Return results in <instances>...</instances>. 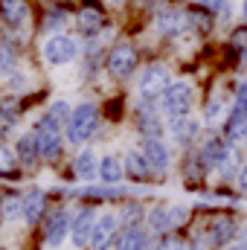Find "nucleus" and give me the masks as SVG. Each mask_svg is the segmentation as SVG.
Segmentation results:
<instances>
[{"label": "nucleus", "instance_id": "10", "mask_svg": "<svg viewBox=\"0 0 247 250\" xmlns=\"http://www.w3.org/2000/svg\"><path fill=\"white\" fill-rule=\"evenodd\" d=\"M134 67H137V53H134V47H131V44H117V47L111 50V56H108V70H111V76L125 79L128 73H134Z\"/></svg>", "mask_w": 247, "mask_h": 250}, {"label": "nucleus", "instance_id": "11", "mask_svg": "<svg viewBox=\"0 0 247 250\" xmlns=\"http://www.w3.org/2000/svg\"><path fill=\"white\" fill-rule=\"evenodd\" d=\"M70 215H67V209H56L50 218H47V245L50 248H62L64 239L70 236Z\"/></svg>", "mask_w": 247, "mask_h": 250}, {"label": "nucleus", "instance_id": "7", "mask_svg": "<svg viewBox=\"0 0 247 250\" xmlns=\"http://www.w3.org/2000/svg\"><path fill=\"white\" fill-rule=\"evenodd\" d=\"M44 59L53 64V67L70 64L76 59V41L67 38V35H53V38L44 44Z\"/></svg>", "mask_w": 247, "mask_h": 250}, {"label": "nucleus", "instance_id": "8", "mask_svg": "<svg viewBox=\"0 0 247 250\" xmlns=\"http://www.w3.org/2000/svg\"><path fill=\"white\" fill-rule=\"evenodd\" d=\"M140 154L145 157V163L151 166V172H166L169 163H172V151H169V146H166L163 140H157V137H148V140L143 143Z\"/></svg>", "mask_w": 247, "mask_h": 250}, {"label": "nucleus", "instance_id": "15", "mask_svg": "<svg viewBox=\"0 0 247 250\" xmlns=\"http://www.w3.org/2000/svg\"><path fill=\"white\" fill-rule=\"evenodd\" d=\"M227 154H230V148L224 146V140L209 137V140L204 143V148H201V163L209 166V169H218V166L227 160Z\"/></svg>", "mask_w": 247, "mask_h": 250}, {"label": "nucleus", "instance_id": "3", "mask_svg": "<svg viewBox=\"0 0 247 250\" xmlns=\"http://www.w3.org/2000/svg\"><path fill=\"white\" fill-rule=\"evenodd\" d=\"M169 87H172V73H169V67L151 64V67L143 70V76H140V93H143L145 99H157V96H163Z\"/></svg>", "mask_w": 247, "mask_h": 250}, {"label": "nucleus", "instance_id": "14", "mask_svg": "<svg viewBox=\"0 0 247 250\" xmlns=\"http://www.w3.org/2000/svg\"><path fill=\"white\" fill-rule=\"evenodd\" d=\"M123 178H125L123 160H120L117 154H105V157L99 160V181H102L105 187H117V184H123Z\"/></svg>", "mask_w": 247, "mask_h": 250}, {"label": "nucleus", "instance_id": "41", "mask_svg": "<svg viewBox=\"0 0 247 250\" xmlns=\"http://www.w3.org/2000/svg\"><path fill=\"white\" fill-rule=\"evenodd\" d=\"M245 62H247V56H245Z\"/></svg>", "mask_w": 247, "mask_h": 250}, {"label": "nucleus", "instance_id": "17", "mask_svg": "<svg viewBox=\"0 0 247 250\" xmlns=\"http://www.w3.org/2000/svg\"><path fill=\"white\" fill-rule=\"evenodd\" d=\"M73 172H76L79 181H93V178H99V160H96V154H93L90 148H84V151L76 157Z\"/></svg>", "mask_w": 247, "mask_h": 250}, {"label": "nucleus", "instance_id": "19", "mask_svg": "<svg viewBox=\"0 0 247 250\" xmlns=\"http://www.w3.org/2000/svg\"><path fill=\"white\" fill-rule=\"evenodd\" d=\"M184 26H186V18L181 12H175V9H166V12L157 15V29L166 32V35H181Z\"/></svg>", "mask_w": 247, "mask_h": 250}, {"label": "nucleus", "instance_id": "6", "mask_svg": "<svg viewBox=\"0 0 247 250\" xmlns=\"http://www.w3.org/2000/svg\"><path fill=\"white\" fill-rule=\"evenodd\" d=\"M154 245H157L154 236L143 224H134V227H120L114 250H154Z\"/></svg>", "mask_w": 247, "mask_h": 250}, {"label": "nucleus", "instance_id": "40", "mask_svg": "<svg viewBox=\"0 0 247 250\" xmlns=\"http://www.w3.org/2000/svg\"><path fill=\"white\" fill-rule=\"evenodd\" d=\"M114 3H123V0H114Z\"/></svg>", "mask_w": 247, "mask_h": 250}, {"label": "nucleus", "instance_id": "16", "mask_svg": "<svg viewBox=\"0 0 247 250\" xmlns=\"http://www.w3.org/2000/svg\"><path fill=\"white\" fill-rule=\"evenodd\" d=\"M227 140L230 143H239V140H247V108H233V114L227 117V128H224Z\"/></svg>", "mask_w": 247, "mask_h": 250}, {"label": "nucleus", "instance_id": "34", "mask_svg": "<svg viewBox=\"0 0 247 250\" xmlns=\"http://www.w3.org/2000/svg\"><path fill=\"white\" fill-rule=\"evenodd\" d=\"M201 6L209 9V12H221L224 9V0H201Z\"/></svg>", "mask_w": 247, "mask_h": 250}, {"label": "nucleus", "instance_id": "32", "mask_svg": "<svg viewBox=\"0 0 247 250\" xmlns=\"http://www.w3.org/2000/svg\"><path fill=\"white\" fill-rule=\"evenodd\" d=\"M230 44L239 47V50H247V29H236L233 38H230Z\"/></svg>", "mask_w": 247, "mask_h": 250}, {"label": "nucleus", "instance_id": "12", "mask_svg": "<svg viewBox=\"0 0 247 250\" xmlns=\"http://www.w3.org/2000/svg\"><path fill=\"white\" fill-rule=\"evenodd\" d=\"M145 230L151 236H169L172 233V218H169V204H154L145 212Z\"/></svg>", "mask_w": 247, "mask_h": 250}, {"label": "nucleus", "instance_id": "1", "mask_svg": "<svg viewBox=\"0 0 247 250\" xmlns=\"http://www.w3.org/2000/svg\"><path fill=\"white\" fill-rule=\"evenodd\" d=\"M239 233H242L239 218H236V215L221 212V215H212V218L206 221L201 242H204L206 248H212V250H224V248H230V245H236Z\"/></svg>", "mask_w": 247, "mask_h": 250}, {"label": "nucleus", "instance_id": "37", "mask_svg": "<svg viewBox=\"0 0 247 250\" xmlns=\"http://www.w3.org/2000/svg\"><path fill=\"white\" fill-rule=\"evenodd\" d=\"M239 245H242V248L247 250V224L242 227V233H239Z\"/></svg>", "mask_w": 247, "mask_h": 250}, {"label": "nucleus", "instance_id": "18", "mask_svg": "<svg viewBox=\"0 0 247 250\" xmlns=\"http://www.w3.org/2000/svg\"><path fill=\"white\" fill-rule=\"evenodd\" d=\"M123 166H125V175H131L134 181H148L151 178V166L145 163V157L140 151H128Z\"/></svg>", "mask_w": 247, "mask_h": 250}, {"label": "nucleus", "instance_id": "24", "mask_svg": "<svg viewBox=\"0 0 247 250\" xmlns=\"http://www.w3.org/2000/svg\"><path fill=\"white\" fill-rule=\"evenodd\" d=\"M99 23H102V12L96 9V6H82L79 9V26L82 29H99Z\"/></svg>", "mask_w": 247, "mask_h": 250}, {"label": "nucleus", "instance_id": "30", "mask_svg": "<svg viewBox=\"0 0 247 250\" xmlns=\"http://www.w3.org/2000/svg\"><path fill=\"white\" fill-rule=\"evenodd\" d=\"M64 21H67V15H64L62 9H56V12H50L47 15V29H59Z\"/></svg>", "mask_w": 247, "mask_h": 250}, {"label": "nucleus", "instance_id": "5", "mask_svg": "<svg viewBox=\"0 0 247 250\" xmlns=\"http://www.w3.org/2000/svg\"><path fill=\"white\" fill-rule=\"evenodd\" d=\"M189 108H192V87H189V84L178 82V84H172V87L163 93V111H166L169 117L184 120L186 114H189Z\"/></svg>", "mask_w": 247, "mask_h": 250}, {"label": "nucleus", "instance_id": "31", "mask_svg": "<svg viewBox=\"0 0 247 250\" xmlns=\"http://www.w3.org/2000/svg\"><path fill=\"white\" fill-rule=\"evenodd\" d=\"M221 114H224V102H218V99H212V102L206 105V120L212 123V120H218Z\"/></svg>", "mask_w": 247, "mask_h": 250}, {"label": "nucleus", "instance_id": "29", "mask_svg": "<svg viewBox=\"0 0 247 250\" xmlns=\"http://www.w3.org/2000/svg\"><path fill=\"white\" fill-rule=\"evenodd\" d=\"M12 169H15V154L0 146V175H3V172H12Z\"/></svg>", "mask_w": 247, "mask_h": 250}, {"label": "nucleus", "instance_id": "2", "mask_svg": "<svg viewBox=\"0 0 247 250\" xmlns=\"http://www.w3.org/2000/svg\"><path fill=\"white\" fill-rule=\"evenodd\" d=\"M96 125H99L96 105H93V102H84V105H79V108L70 114V120H67V140H70L73 146H82V143H87V140L96 134Z\"/></svg>", "mask_w": 247, "mask_h": 250}, {"label": "nucleus", "instance_id": "22", "mask_svg": "<svg viewBox=\"0 0 247 250\" xmlns=\"http://www.w3.org/2000/svg\"><path fill=\"white\" fill-rule=\"evenodd\" d=\"M18 157L23 160V163H35L41 154H38V140H35V131L32 134H23L21 140H18Z\"/></svg>", "mask_w": 247, "mask_h": 250}, {"label": "nucleus", "instance_id": "21", "mask_svg": "<svg viewBox=\"0 0 247 250\" xmlns=\"http://www.w3.org/2000/svg\"><path fill=\"white\" fill-rule=\"evenodd\" d=\"M120 227H134V224H143L145 221V209H143V204H137V201H128L123 204V209H120Z\"/></svg>", "mask_w": 247, "mask_h": 250}, {"label": "nucleus", "instance_id": "26", "mask_svg": "<svg viewBox=\"0 0 247 250\" xmlns=\"http://www.w3.org/2000/svg\"><path fill=\"white\" fill-rule=\"evenodd\" d=\"M189 215H192V209L184 207V204H169V218H172V233H178L181 227L189 224Z\"/></svg>", "mask_w": 247, "mask_h": 250}, {"label": "nucleus", "instance_id": "4", "mask_svg": "<svg viewBox=\"0 0 247 250\" xmlns=\"http://www.w3.org/2000/svg\"><path fill=\"white\" fill-rule=\"evenodd\" d=\"M117 236H120V218L114 212L96 215V224L90 233V250H111L117 245Z\"/></svg>", "mask_w": 247, "mask_h": 250}, {"label": "nucleus", "instance_id": "33", "mask_svg": "<svg viewBox=\"0 0 247 250\" xmlns=\"http://www.w3.org/2000/svg\"><path fill=\"white\" fill-rule=\"evenodd\" d=\"M236 105L239 108H247V82H242L239 90H236Z\"/></svg>", "mask_w": 247, "mask_h": 250}, {"label": "nucleus", "instance_id": "39", "mask_svg": "<svg viewBox=\"0 0 247 250\" xmlns=\"http://www.w3.org/2000/svg\"><path fill=\"white\" fill-rule=\"evenodd\" d=\"M242 15H245V21H247V0H245V6H242Z\"/></svg>", "mask_w": 247, "mask_h": 250}, {"label": "nucleus", "instance_id": "35", "mask_svg": "<svg viewBox=\"0 0 247 250\" xmlns=\"http://www.w3.org/2000/svg\"><path fill=\"white\" fill-rule=\"evenodd\" d=\"M236 184H239V189H242V192L247 195V163L242 166V169H239V178H236Z\"/></svg>", "mask_w": 247, "mask_h": 250}, {"label": "nucleus", "instance_id": "20", "mask_svg": "<svg viewBox=\"0 0 247 250\" xmlns=\"http://www.w3.org/2000/svg\"><path fill=\"white\" fill-rule=\"evenodd\" d=\"M0 12H3L6 23H23L26 15H29L26 0H0Z\"/></svg>", "mask_w": 247, "mask_h": 250}, {"label": "nucleus", "instance_id": "9", "mask_svg": "<svg viewBox=\"0 0 247 250\" xmlns=\"http://www.w3.org/2000/svg\"><path fill=\"white\" fill-rule=\"evenodd\" d=\"M93 224H96V212H93L90 207H84V209H79V212L73 215V221H70V239H73V245H76V248L90 245Z\"/></svg>", "mask_w": 247, "mask_h": 250}, {"label": "nucleus", "instance_id": "13", "mask_svg": "<svg viewBox=\"0 0 247 250\" xmlns=\"http://www.w3.org/2000/svg\"><path fill=\"white\" fill-rule=\"evenodd\" d=\"M44 209H47V192L29 189V192L23 195V221L38 224V221L44 218Z\"/></svg>", "mask_w": 247, "mask_h": 250}, {"label": "nucleus", "instance_id": "36", "mask_svg": "<svg viewBox=\"0 0 247 250\" xmlns=\"http://www.w3.org/2000/svg\"><path fill=\"white\" fill-rule=\"evenodd\" d=\"M186 250H206V245L201 239H192V242H186Z\"/></svg>", "mask_w": 247, "mask_h": 250}, {"label": "nucleus", "instance_id": "38", "mask_svg": "<svg viewBox=\"0 0 247 250\" xmlns=\"http://www.w3.org/2000/svg\"><path fill=\"white\" fill-rule=\"evenodd\" d=\"M224 250H245V248H242V245L236 242V245H230V248H224Z\"/></svg>", "mask_w": 247, "mask_h": 250}, {"label": "nucleus", "instance_id": "28", "mask_svg": "<svg viewBox=\"0 0 247 250\" xmlns=\"http://www.w3.org/2000/svg\"><path fill=\"white\" fill-rule=\"evenodd\" d=\"M15 67V50L9 44H0V76Z\"/></svg>", "mask_w": 247, "mask_h": 250}, {"label": "nucleus", "instance_id": "25", "mask_svg": "<svg viewBox=\"0 0 247 250\" xmlns=\"http://www.w3.org/2000/svg\"><path fill=\"white\" fill-rule=\"evenodd\" d=\"M172 134H175V140L189 143V140L198 137V123H195V120H178V123L172 125Z\"/></svg>", "mask_w": 247, "mask_h": 250}, {"label": "nucleus", "instance_id": "27", "mask_svg": "<svg viewBox=\"0 0 247 250\" xmlns=\"http://www.w3.org/2000/svg\"><path fill=\"white\" fill-rule=\"evenodd\" d=\"M154 250H186V242L178 236V233H169V236H160Z\"/></svg>", "mask_w": 247, "mask_h": 250}, {"label": "nucleus", "instance_id": "23", "mask_svg": "<svg viewBox=\"0 0 247 250\" xmlns=\"http://www.w3.org/2000/svg\"><path fill=\"white\" fill-rule=\"evenodd\" d=\"M0 212H3V221H18V218H23V198L6 195L3 204H0Z\"/></svg>", "mask_w": 247, "mask_h": 250}]
</instances>
